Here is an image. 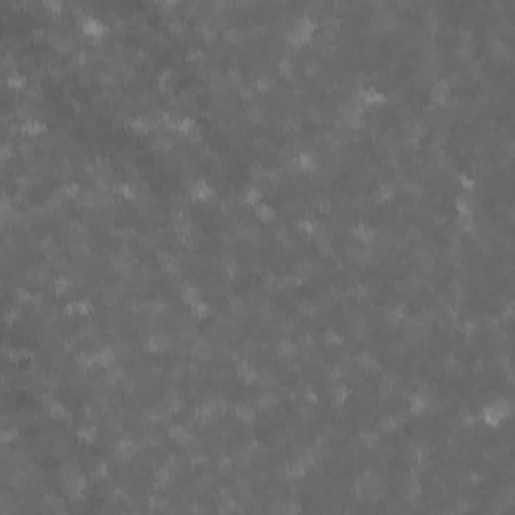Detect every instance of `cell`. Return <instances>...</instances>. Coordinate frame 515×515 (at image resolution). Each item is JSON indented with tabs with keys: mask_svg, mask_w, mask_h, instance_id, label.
<instances>
[{
	"mask_svg": "<svg viewBox=\"0 0 515 515\" xmlns=\"http://www.w3.org/2000/svg\"><path fill=\"white\" fill-rule=\"evenodd\" d=\"M314 20L312 16L302 14L296 20H292V24L286 28V44L294 46V48H302L306 42H310L312 34H314Z\"/></svg>",
	"mask_w": 515,
	"mask_h": 515,
	"instance_id": "obj_1",
	"label": "cell"
},
{
	"mask_svg": "<svg viewBox=\"0 0 515 515\" xmlns=\"http://www.w3.org/2000/svg\"><path fill=\"white\" fill-rule=\"evenodd\" d=\"M509 413H511V404H509V400H505V398H497V400L489 402L487 406H483V410H481V419H483V423H485V425H489V427H499V425H501V421L509 417Z\"/></svg>",
	"mask_w": 515,
	"mask_h": 515,
	"instance_id": "obj_2",
	"label": "cell"
},
{
	"mask_svg": "<svg viewBox=\"0 0 515 515\" xmlns=\"http://www.w3.org/2000/svg\"><path fill=\"white\" fill-rule=\"evenodd\" d=\"M169 346H171V338L165 332H153V334H149L145 338V350H149V352L157 354V352L167 350Z\"/></svg>",
	"mask_w": 515,
	"mask_h": 515,
	"instance_id": "obj_3",
	"label": "cell"
},
{
	"mask_svg": "<svg viewBox=\"0 0 515 515\" xmlns=\"http://www.w3.org/2000/svg\"><path fill=\"white\" fill-rule=\"evenodd\" d=\"M451 97V85L447 79H439L435 81V85L431 87V99L435 105H447Z\"/></svg>",
	"mask_w": 515,
	"mask_h": 515,
	"instance_id": "obj_4",
	"label": "cell"
},
{
	"mask_svg": "<svg viewBox=\"0 0 515 515\" xmlns=\"http://www.w3.org/2000/svg\"><path fill=\"white\" fill-rule=\"evenodd\" d=\"M167 433H169V439H171V441H175L177 445H183V447H187V445H191V443L195 441L193 433H191L189 429H185L183 425H171Z\"/></svg>",
	"mask_w": 515,
	"mask_h": 515,
	"instance_id": "obj_5",
	"label": "cell"
},
{
	"mask_svg": "<svg viewBox=\"0 0 515 515\" xmlns=\"http://www.w3.org/2000/svg\"><path fill=\"white\" fill-rule=\"evenodd\" d=\"M191 356L197 360H210L212 358V346L210 340H205L201 336H195L191 342Z\"/></svg>",
	"mask_w": 515,
	"mask_h": 515,
	"instance_id": "obj_6",
	"label": "cell"
},
{
	"mask_svg": "<svg viewBox=\"0 0 515 515\" xmlns=\"http://www.w3.org/2000/svg\"><path fill=\"white\" fill-rule=\"evenodd\" d=\"M236 373H238V377H240V381H242L244 385H252V383H256V379H258V369H256L254 365H250L248 360H238Z\"/></svg>",
	"mask_w": 515,
	"mask_h": 515,
	"instance_id": "obj_7",
	"label": "cell"
},
{
	"mask_svg": "<svg viewBox=\"0 0 515 515\" xmlns=\"http://www.w3.org/2000/svg\"><path fill=\"white\" fill-rule=\"evenodd\" d=\"M214 195V187L205 181L203 177H199V179H195L193 181V185H191V197L193 199H197V201H205V199H210Z\"/></svg>",
	"mask_w": 515,
	"mask_h": 515,
	"instance_id": "obj_8",
	"label": "cell"
},
{
	"mask_svg": "<svg viewBox=\"0 0 515 515\" xmlns=\"http://www.w3.org/2000/svg\"><path fill=\"white\" fill-rule=\"evenodd\" d=\"M352 234H354V238H356L360 244H367V246H371V244L375 242V238H377V232H375L369 224H356V226L352 228Z\"/></svg>",
	"mask_w": 515,
	"mask_h": 515,
	"instance_id": "obj_9",
	"label": "cell"
},
{
	"mask_svg": "<svg viewBox=\"0 0 515 515\" xmlns=\"http://www.w3.org/2000/svg\"><path fill=\"white\" fill-rule=\"evenodd\" d=\"M427 408H429V400H427V396H425L423 392L413 394V396L408 398V410H410V415L419 417V415H423V413H425Z\"/></svg>",
	"mask_w": 515,
	"mask_h": 515,
	"instance_id": "obj_10",
	"label": "cell"
},
{
	"mask_svg": "<svg viewBox=\"0 0 515 515\" xmlns=\"http://www.w3.org/2000/svg\"><path fill=\"white\" fill-rule=\"evenodd\" d=\"M234 413L238 419H242L244 423H254L256 421V408L250 402H238L234 406Z\"/></svg>",
	"mask_w": 515,
	"mask_h": 515,
	"instance_id": "obj_11",
	"label": "cell"
},
{
	"mask_svg": "<svg viewBox=\"0 0 515 515\" xmlns=\"http://www.w3.org/2000/svg\"><path fill=\"white\" fill-rule=\"evenodd\" d=\"M256 402H258V406H260V408H264V410H268V408H274V406L278 404V394H276L274 390H262L260 394H258Z\"/></svg>",
	"mask_w": 515,
	"mask_h": 515,
	"instance_id": "obj_12",
	"label": "cell"
},
{
	"mask_svg": "<svg viewBox=\"0 0 515 515\" xmlns=\"http://www.w3.org/2000/svg\"><path fill=\"white\" fill-rule=\"evenodd\" d=\"M46 410H48V415L53 417V419H57V421H71V413L65 408V404L63 402H57V400H53L48 406H46Z\"/></svg>",
	"mask_w": 515,
	"mask_h": 515,
	"instance_id": "obj_13",
	"label": "cell"
},
{
	"mask_svg": "<svg viewBox=\"0 0 515 515\" xmlns=\"http://www.w3.org/2000/svg\"><path fill=\"white\" fill-rule=\"evenodd\" d=\"M276 354L280 358H292L296 354V344L290 338H280L276 344Z\"/></svg>",
	"mask_w": 515,
	"mask_h": 515,
	"instance_id": "obj_14",
	"label": "cell"
},
{
	"mask_svg": "<svg viewBox=\"0 0 515 515\" xmlns=\"http://www.w3.org/2000/svg\"><path fill=\"white\" fill-rule=\"evenodd\" d=\"M77 203L85 210H93V208H97V193H93L89 189H81L77 195Z\"/></svg>",
	"mask_w": 515,
	"mask_h": 515,
	"instance_id": "obj_15",
	"label": "cell"
},
{
	"mask_svg": "<svg viewBox=\"0 0 515 515\" xmlns=\"http://www.w3.org/2000/svg\"><path fill=\"white\" fill-rule=\"evenodd\" d=\"M254 208H256V216H258V220H260V222H274L276 210L272 208V205H268V203H256Z\"/></svg>",
	"mask_w": 515,
	"mask_h": 515,
	"instance_id": "obj_16",
	"label": "cell"
},
{
	"mask_svg": "<svg viewBox=\"0 0 515 515\" xmlns=\"http://www.w3.org/2000/svg\"><path fill=\"white\" fill-rule=\"evenodd\" d=\"M127 125L137 133V135H145L147 131H149V127H151V121H149V117H133V119H129L127 121Z\"/></svg>",
	"mask_w": 515,
	"mask_h": 515,
	"instance_id": "obj_17",
	"label": "cell"
},
{
	"mask_svg": "<svg viewBox=\"0 0 515 515\" xmlns=\"http://www.w3.org/2000/svg\"><path fill=\"white\" fill-rule=\"evenodd\" d=\"M44 123H40V121H36V119H30V121H24L22 123V127H20V131L24 133V135H28V137H36V135H40V133H44Z\"/></svg>",
	"mask_w": 515,
	"mask_h": 515,
	"instance_id": "obj_18",
	"label": "cell"
},
{
	"mask_svg": "<svg viewBox=\"0 0 515 515\" xmlns=\"http://www.w3.org/2000/svg\"><path fill=\"white\" fill-rule=\"evenodd\" d=\"M356 365L363 369V371H379V365H377L375 356L369 354V352H360V354L356 356Z\"/></svg>",
	"mask_w": 515,
	"mask_h": 515,
	"instance_id": "obj_19",
	"label": "cell"
},
{
	"mask_svg": "<svg viewBox=\"0 0 515 515\" xmlns=\"http://www.w3.org/2000/svg\"><path fill=\"white\" fill-rule=\"evenodd\" d=\"M260 197H262V189H260V187H256V185L246 187V189L242 191V201H244V203H248V205H256V203H260Z\"/></svg>",
	"mask_w": 515,
	"mask_h": 515,
	"instance_id": "obj_20",
	"label": "cell"
},
{
	"mask_svg": "<svg viewBox=\"0 0 515 515\" xmlns=\"http://www.w3.org/2000/svg\"><path fill=\"white\" fill-rule=\"evenodd\" d=\"M199 298H201V292H199L195 286H183V288H181V300H183L185 304L193 306V304L199 302Z\"/></svg>",
	"mask_w": 515,
	"mask_h": 515,
	"instance_id": "obj_21",
	"label": "cell"
},
{
	"mask_svg": "<svg viewBox=\"0 0 515 515\" xmlns=\"http://www.w3.org/2000/svg\"><path fill=\"white\" fill-rule=\"evenodd\" d=\"M264 115H266L264 107H262V105H256V103L248 105V109H246V117H248L252 123H260V121L264 119Z\"/></svg>",
	"mask_w": 515,
	"mask_h": 515,
	"instance_id": "obj_22",
	"label": "cell"
},
{
	"mask_svg": "<svg viewBox=\"0 0 515 515\" xmlns=\"http://www.w3.org/2000/svg\"><path fill=\"white\" fill-rule=\"evenodd\" d=\"M191 312H193V318L203 320V318H208V316L212 314V308H210V304H205V302L199 300L197 304L191 306Z\"/></svg>",
	"mask_w": 515,
	"mask_h": 515,
	"instance_id": "obj_23",
	"label": "cell"
},
{
	"mask_svg": "<svg viewBox=\"0 0 515 515\" xmlns=\"http://www.w3.org/2000/svg\"><path fill=\"white\" fill-rule=\"evenodd\" d=\"M117 191H119L125 199H137V197H139L137 183H119V185H117Z\"/></svg>",
	"mask_w": 515,
	"mask_h": 515,
	"instance_id": "obj_24",
	"label": "cell"
},
{
	"mask_svg": "<svg viewBox=\"0 0 515 515\" xmlns=\"http://www.w3.org/2000/svg\"><path fill=\"white\" fill-rule=\"evenodd\" d=\"M330 392H332V402H334V406H340V404L348 398V388H346L344 385H334Z\"/></svg>",
	"mask_w": 515,
	"mask_h": 515,
	"instance_id": "obj_25",
	"label": "cell"
},
{
	"mask_svg": "<svg viewBox=\"0 0 515 515\" xmlns=\"http://www.w3.org/2000/svg\"><path fill=\"white\" fill-rule=\"evenodd\" d=\"M360 441H363V445L367 447V449H377L379 447V443H381V437H379V433H375V431H365L363 435H360Z\"/></svg>",
	"mask_w": 515,
	"mask_h": 515,
	"instance_id": "obj_26",
	"label": "cell"
},
{
	"mask_svg": "<svg viewBox=\"0 0 515 515\" xmlns=\"http://www.w3.org/2000/svg\"><path fill=\"white\" fill-rule=\"evenodd\" d=\"M304 73L306 77H318L322 73V65L316 59H306L304 61Z\"/></svg>",
	"mask_w": 515,
	"mask_h": 515,
	"instance_id": "obj_27",
	"label": "cell"
},
{
	"mask_svg": "<svg viewBox=\"0 0 515 515\" xmlns=\"http://www.w3.org/2000/svg\"><path fill=\"white\" fill-rule=\"evenodd\" d=\"M79 439L85 441V443L97 441V427H95V425H83V427L79 429Z\"/></svg>",
	"mask_w": 515,
	"mask_h": 515,
	"instance_id": "obj_28",
	"label": "cell"
},
{
	"mask_svg": "<svg viewBox=\"0 0 515 515\" xmlns=\"http://www.w3.org/2000/svg\"><path fill=\"white\" fill-rule=\"evenodd\" d=\"M53 288H55V294H57V296H65V294H69V292H71V278H67V276L57 278Z\"/></svg>",
	"mask_w": 515,
	"mask_h": 515,
	"instance_id": "obj_29",
	"label": "cell"
},
{
	"mask_svg": "<svg viewBox=\"0 0 515 515\" xmlns=\"http://www.w3.org/2000/svg\"><path fill=\"white\" fill-rule=\"evenodd\" d=\"M26 83H28V81H26L22 75H18V73H8V75H6V85L12 87V89H24Z\"/></svg>",
	"mask_w": 515,
	"mask_h": 515,
	"instance_id": "obj_30",
	"label": "cell"
},
{
	"mask_svg": "<svg viewBox=\"0 0 515 515\" xmlns=\"http://www.w3.org/2000/svg\"><path fill=\"white\" fill-rule=\"evenodd\" d=\"M252 87L258 89L260 93H268V91L274 89V81H272L270 77H260V79H256V81L252 83Z\"/></svg>",
	"mask_w": 515,
	"mask_h": 515,
	"instance_id": "obj_31",
	"label": "cell"
},
{
	"mask_svg": "<svg viewBox=\"0 0 515 515\" xmlns=\"http://www.w3.org/2000/svg\"><path fill=\"white\" fill-rule=\"evenodd\" d=\"M278 71H280V75H282V77H286V79H292V81H294V63H292L290 59H282V61L278 63Z\"/></svg>",
	"mask_w": 515,
	"mask_h": 515,
	"instance_id": "obj_32",
	"label": "cell"
},
{
	"mask_svg": "<svg viewBox=\"0 0 515 515\" xmlns=\"http://www.w3.org/2000/svg\"><path fill=\"white\" fill-rule=\"evenodd\" d=\"M242 354H246V356H254V354H258V340H254V338H246V340L242 342Z\"/></svg>",
	"mask_w": 515,
	"mask_h": 515,
	"instance_id": "obj_33",
	"label": "cell"
},
{
	"mask_svg": "<svg viewBox=\"0 0 515 515\" xmlns=\"http://www.w3.org/2000/svg\"><path fill=\"white\" fill-rule=\"evenodd\" d=\"M298 413H300L302 421H314V419H316V413H314V408H312L310 404H300V406H298Z\"/></svg>",
	"mask_w": 515,
	"mask_h": 515,
	"instance_id": "obj_34",
	"label": "cell"
},
{
	"mask_svg": "<svg viewBox=\"0 0 515 515\" xmlns=\"http://www.w3.org/2000/svg\"><path fill=\"white\" fill-rule=\"evenodd\" d=\"M379 427H381V431H386V433H390V431H394L398 425H396V419L388 415V417H383V419H381Z\"/></svg>",
	"mask_w": 515,
	"mask_h": 515,
	"instance_id": "obj_35",
	"label": "cell"
},
{
	"mask_svg": "<svg viewBox=\"0 0 515 515\" xmlns=\"http://www.w3.org/2000/svg\"><path fill=\"white\" fill-rule=\"evenodd\" d=\"M324 342H326L328 346H340V344H342V338H340V334H336V332H326V334H324Z\"/></svg>",
	"mask_w": 515,
	"mask_h": 515,
	"instance_id": "obj_36",
	"label": "cell"
},
{
	"mask_svg": "<svg viewBox=\"0 0 515 515\" xmlns=\"http://www.w3.org/2000/svg\"><path fill=\"white\" fill-rule=\"evenodd\" d=\"M218 469H220V473H230V469H232V457H220V461H218Z\"/></svg>",
	"mask_w": 515,
	"mask_h": 515,
	"instance_id": "obj_37",
	"label": "cell"
},
{
	"mask_svg": "<svg viewBox=\"0 0 515 515\" xmlns=\"http://www.w3.org/2000/svg\"><path fill=\"white\" fill-rule=\"evenodd\" d=\"M224 38H226L228 42H240V40L244 38V34H242L240 30H236V28H230V30L224 34Z\"/></svg>",
	"mask_w": 515,
	"mask_h": 515,
	"instance_id": "obj_38",
	"label": "cell"
},
{
	"mask_svg": "<svg viewBox=\"0 0 515 515\" xmlns=\"http://www.w3.org/2000/svg\"><path fill=\"white\" fill-rule=\"evenodd\" d=\"M16 437H18L16 427H14V429H6V427H4V431H2V443H6V445H8V443H10V441H14Z\"/></svg>",
	"mask_w": 515,
	"mask_h": 515,
	"instance_id": "obj_39",
	"label": "cell"
},
{
	"mask_svg": "<svg viewBox=\"0 0 515 515\" xmlns=\"http://www.w3.org/2000/svg\"><path fill=\"white\" fill-rule=\"evenodd\" d=\"M169 375H171V379H183L185 377V367L183 365H173Z\"/></svg>",
	"mask_w": 515,
	"mask_h": 515,
	"instance_id": "obj_40",
	"label": "cell"
}]
</instances>
